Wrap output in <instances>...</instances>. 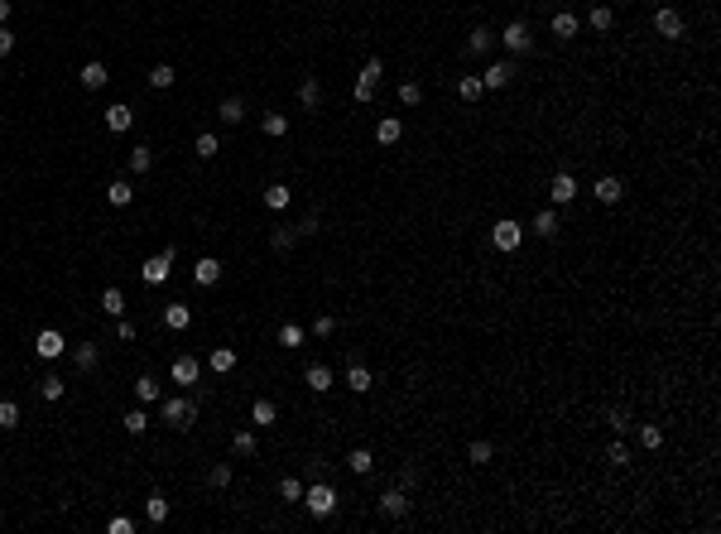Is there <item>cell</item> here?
<instances>
[{
  "instance_id": "9a60e30c",
  "label": "cell",
  "mask_w": 721,
  "mask_h": 534,
  "mask_svg": "<svg viewBox=\"0 0 721 534\" xmlns=\"http://www.w3.org/2000/svg\"><path fill=\"white\" fill-rule=\"evenodd\" d=\"M620 198H625V183H620V178H611V174L596 178V202H601V207H615Z\"/></svg>"
},
{
  "instance_id": "4dcf8cb0",
  "label": "cell",
  "mask_w": 721,
  "mask_h": 534,
  "mask_svg": "<svg viewBox=\"0 0 721 534\" xmlns=\"http://www.w3.org/2000/svg\"><path fill=\"white\" fill-rule=\"evenodd\" d=\"M168 510H173V506H168L159 491H154V496L144 501V520H149V525H164V520H168Z\"/></svg>"
},
{
  "instance_id": "5b68a950",
  "label": "cell",
  "mask_w": 721,
  "mask_h": 534,
  "mask_svg": "<svg viewBox=\"0 0 721 534\" xmlns=\"http://www.w3.org/2000/svg\"><path fill=\"white\" fill-rule=\"evenodd\" d=\"M519 68H514V58H495V63H486V73H481V87L486 92H500V87H510V78H514Z\"/></svg>"
},
{
  "instance_id": "60d3db41",
  "label": "cell",
  "mask_w": 721,
  "mask_h": 534,
  "mask_svg": "<svg viewBox=\"0 0 721 534\" xmlns=\"http://www.w3.org/2000/svg\"><path fill=\"white\" fill-rule=\"evenodd\" d=\"M63 390H68L63 375H44V380H39V395H44V400H63Z\"/></svg>"
},
{
  "instance_id": "c3c4849f",
  "label": "cell",
  "mask_w": 721,
  "mask_h": 534,
  "mask_svg": "<svg viewBox=\"0 0 721 534\" xmlns=\"http://www.w3.org/2000/svg\"><path fill=\"white\" fill-rule=\"evenodd\" d=\"M0 428H20V404L0 400Z\"/></svg>"
},
{
  "instance_id": "6da1fadb",
  "label": "cell",
  "mask_w": 721,
  "mask_h": 534,
  "mask_svg": "<svg viewBox=\"0 0 721 534\" xmlns=\"http://www.w3.org/2000/svg\"><path fill=\"white\" fill-rule=\"evenodd\" d=\"M159 419L168 428H187V424H197V400H187V395H168V400L159 404Z\"/></svg>"
},
{
  "instance_id": "ee69618b",
  "label": "cell",
  "mask_w": 721,
  "mask_h": 534,
  "mask_svg": "<svg viewBox=\"0 0 721 534\" xmlns=\"http://www.w3.org/2000/svg\"><path fill=\"white\" fill-rule=\"evenodd\" d=\"M192 150H197V159H216V154H221V140H216V135H197Z\"/></svg>"
},
{
  "instance_id": "f5cc1de1",
  "label": "cell",
  "mask_w": 721,
  "mask_h": 534,
  "mask_svg": "<svg viewBox=\"0 0 721 534\" xmlns=\"http://www.w3.org/2000/svg\"><path fill=\"white\" fill-rule=\"evenodd\" d=\"M400 102H404V107H419V102H424V87H419V82H404V87H400Z\"/></svg>"
},
{
  "instance_id": "277c9868",
  "label": "cell",
  "mask_w": 721,
  "mask_h": 534,
  "mask_svg": "<svg viewBox=\"0 0 721 534\" xmlns=\"http://www.w3.org/2000/svg\"><path fill=\"white\" fill-rule=\"evenodd\" d=\"M173 255H178L173 245H164L159 255H149V260L140 265V279H144L149 289H154V284H164V279H168V265H173Z\"/></svg>"
},
{
  "instance_id": "7c38bea8",
  "label": "cell",
  "mask_w": 721,
  "mask_h": 534,
  "mask_svg": "<svg viewBox=\"0 0 721 534\" xmlns=\"http://www.w3.org/2000/svg\"><path fill=\"white\" fill-rule=\"evenodd\" d=\"M34 351H39V361H58V356L68 351V342H63V332L44 327V332H39V342H34Z\"/></svg>"
},
{
  "instance_id": "1f68e13d",
  "label": "cell",
  "mask_w": 721,
  "mask_h": 534,
  "mask_svg": "<svg viewBox=\"0 0 721 534\" xmlns=\"http://www.w3.org/2000/svg\"><path fill=\"white\" fill-rule=\"evenodd\" d=\"M255 448H260V443H255V433H250V428L231 433V453H236V457H255Z\"/></svg>"
},
{
  "instance_id": "681fc988",
  "label": "cell",
  "mask_w": 721,
  "mask_h": 534,
  "mask_svg": "<svg viewBox=\"0 0 721 534\" xmlns=\"http://www.w3.org/2000/svg\"><path fill=\"white\" fill-rule=\"evenodd\" d=\"M279 501H303V481L284 477V481H279Z\"/></svg>"
},
{
  "instance_id": "680465c9",
  "label": "cell",
  "mask_w": 721,
  "mask_h": 534,
  "mask_svg": "<svg viewBox=\"0 0 721 534\" xmlns=\"http://www.w3.org/2000/svg\"><path fill=\"white\" fill-rule=\"evenodd\" d=\"M10 54H15V34L0 25V58H10Z\"/></svg>"
},
{
  "instance_id": "7402d4cb",
  "label": "cell",
  "mask_w": 721,
  "mask_h": 534,
  "mask_svg": "<svg viewBox=\"0 0 721 534\" xmlns=\"http://www.w3.org/2000/svg\"><path fill=\"white\" fill-rule=\"evenodd\" d=\"M587 25L596 29V34H611V29H615V10H611V5H591Z\"/></svg>"
},
{
  "instance_id": "f907efd6",
  "label": "cell",
  "mask_w": 721,
  "mask_h": 534,
  "mask_svg": "<svg viewBox=\"0 0 721 534\" xmlns=\"http://www.w3.org/2000/svg\"><path fill=\"white\" fill-rule=\"evenodd\" d=\"M606 424H611L615 433H625V428H635V424H630V409H625V404H615L611 414H606Z\"/></svg>"
},
{
  "instance_id": "ac0fdd59",
  "label": "cell",
  "mask_w": 721,
  "mask_h": 534,
  "mask_svg": "<svg viewBox=\"0 0 721 534\" xmlns=\"http://www.w3.org/2000/svg\"><path fill=\"white\" fill-rule=\"evenodd\" d=\"M289 202H294V188H289V183H269L265 188V207H269V212H284Z\"/></svg>"
},
{
  "instance_id": "11a10c76",
  "label": "cell",
  "mask_w": 721,
  "mask_h": 534,
  "mask_svg": "<svg viewBox=\"0 0 721 534\" xmlns=\"http://www.w3.org/2000/svg\"><path fill=\"white\" fill-rule=\"evenodd\" d=\"M332 332H337V318H332V313H322V318L313 322V337H332Z\"/></svg>"
},
{
  "instance_id": "d6986e66",
  "label": "cell",
  "mask_w": 721,
  "mask_h": 534,
  "mask_svg": "<svg viewBox=\"0 0 721 534\" xmlns=\"http://www.w3.org/2000/svg\"><path fill=\"white\" fill-rule=\"evenodd\" d=\"M298 241H303V236H298V226H274V231H269V250L284 255V250H294Z\"/></svg>"
},
{
  "instance_id": "e0dca14e",
  "label": "cell",
  "mask_w": 721,
  "mask_h": 534,
  "mask_svg": "<svg viewBox=\"0 0 721 534\" xmlns=\"http://www.w3.org/2000/svg\"><path fill=\"white\" fill-rule=\"evenodd\" d=\"M303 380H308V390H313V395H327V390H332V366L313 361V366L303 371Z\"/></svg>"
},
{
  "instance_id": "603a6c76",
  "label": "cell",
  "mask_w": 721,
  "mask_h": 534,
  "mask_svg": "<svg viewBox=\"0 0 721 534\" xmlns=\"http://www.w3.org/2000/svg\"><path fill=\"white\" fill-rule=\"evenodd\" d=\"M101 313L106 318H125V294L111 284V289H101Z\"/></svg>"
},
{
  "instance_id": "b9f144b4",
  "label": "cell",
  "mask_w": 721,
  "mask_h": 534,
  "mask_svg": "<svg viewBox=\"0 0 721 534\" xmlns=\"http://www.w3.org/2000/svg\"><path fill=\"white\" fill-rule=\"evenodd\" d=\"M640 443L649 448V453H659V448H664V428H659V424H640Z\"/></svg>"
},
{
  "instance_id": "6125c7cd",
  "label": "cell",
  "mask_w": 721,
  "mask_h": 534,
  "mask_svg": "<svg viewBox=\"0 0 721 534\" xmlns=\"http://www.w3.org/2000/svg\"><path fill=\"white\" fill-rule=\"evenodd\" d=\"M371 97H375V87H371V82H356V102H361V107H366V102H371Z\"/></svg>"
},
{
  "instance_id": "7bdbcfd3",
  "label": "cell",
  "mask_w": 721,
  "mask_h": 534,
  "mask_svg": "<svg viewBox=\"0 0 721 534\" xmlns=\"http://www.w3.org/2000/svg\"><path fill=\"white\" fill-rule=\"evenodd\" d=\"M73 356H78V371H97V361H101V351L92 347V342H82Z\"/></svg>"
},
{
  "instance_id": "816d5d0a",
  "label": "cell",
  "mask_w": 721,
  "mask_h": 534,
  "mask_svg": "<svg viewBox=\"0 0 721 534\" xmlns=\"http://www.w3.org/2000/svg\"><path fill=\"white\" fill-rule=\"evenodd\" d=\"M207 481H212L216 491H226V486H231V462H216L212 472H207Z\"/></svg>"
},
{
  "instance_id": "9f6ffc18",
  "label": "cell",
  "mask_w": 721,
  "mask_h": 534,
  "mask_svg": "<svg viewBox=\"0 0 721 534\" xmlns=\"http://www.w3.org/2000/svg\"><path fill=\"white\" fill-rule=\"evenodd\" d=\"M606 462H611V467H625V462H630L625 443H611V448H606Z\"/></svg>"
},
{
  "instance_id": "cb8c5ba5",
  "label": "cell",
  "mask_w": 721,
  "mask_h": 534,
  "mask_svg": "<svg viewBox=\"0 0 721 534\" xmlns=\"http://www.w3.org/2000/svg\"><path fill=\"white\" fill-rule=\"evenodd\" d=\"M207 366H212L216 375H231L236 371V347H216L212 356H207Z\"/></svg>"
},
{
  "instance_id": "bcb514c9",
  "label": "cell",
  "mask_w": 721,
  "mask_h": 534,
  "mask_svg": "<svg viewBox=\"0 0 721 534\" xmlns=\"http://www.w3.org/2000/svg\"><path fill=\"white\" fill-rule=\"evenodd\" d=\"M380 78H385V58H366V68H361V78H356V82H371V87H375Z\"/></svg>"
},
{
  "instance_id": "ab89813d",
  "label": "cell",
  "mask_w": 721,
  "mask_h": 534,
  "mask_svg": "<svg viewBox=\"0 0 721 534\" xmlns=\"http://www.w3.org/2000/svg\"><path fill=\"white\" fill-rule=\"evenodd\" d=\"M173 82H178V73H173L168 63H154V68H149V87H159V92H164V87H173Z\"/></svg>"
},
{
  "instance_id": "f35d334b",
  "label": "cell",
  "mask_w": 721,
  "mask_h": 534,
  "mask_svg": "<svg viewBox=\"0 0 721 534\" xmlns=\"http://www.w3.org/2000/svg\"><path fill=\"white\" fill-rule=\"evenodd\" d=\"M121 428H125V433H135V438H140V433H144V428H149V414H144V404H140V409H130V414H125V419H121Z\"/></svg>"
},
{
  "instance_id": "7dc6e473",
  "label": "cell",
  "mask_w": 721,
  "mask_h": 534,
  "mask_svg": "<svg viewBox=\"0 0 721 534\" xmlns=\"http://www.w3.org/2000/svg\"><path fill=\"white\" fill-rule=\"evenodd\" d=\"M279 347H303V327L298 322H284L279 327Z\"/></svg>"
},
{
  "instance_id": "3957f363",
  "label": "cell",
  "mask_w": 721,
  "mask_h": 534,
  "mask_svg": "<svg viewBox=\"0 0 721 534\" xmlns=\"http://www.w3.org/2000/svg\"><path fill=\"white\" fill-rule=\"evenodd\" d=\"M519 241H524V226H519L514 217H500V222L491 226V245L505 250V255H510V250H519Z\"/></svg>"
},
{
  "instance_id": "f546056e",
  "label": "cell",
  "mask_w": 721,
  "mask_h": 534,
  "mask_svg": "<svg viewBox=\"0 0 721 534\" xmlns=\"http://www.w3.org/2000/svg\"><path fill=\"white\" fill-rule=\"evenodd\" d=\"M375 385V375L366 371V366H347V390H356V395H366Z\"/></svg>"
},
{
  "instance_id": "d590c367",
  "label": "cell",
  "mask_w": 721,
  "mask_h": 534,
  "mask_svg": "<svg viewBox=\"0 0 721 534\" xmlns=\"http://www.w3.org/2000/svg\"><path fill=\"white\" fill-rule=\"evenodd\" d=\"M260 126H265V135H269V140H284V135H289V116H279V111H269V116H265V121H260Z\"/></svg>"
},
{
  "instance_id": "9c48e42d",
  "label": "cell",
  "mask_w": 721,
  "mask_h": 534,
  "mask_svg": "<svg viewBox=\"0 0 721 534\" xmlns=\"http://www.w3.org/2000/svg\"><path fill=\"white\" fill-rule=\"evenodd\" d=\"M168 375H173V385H197V375H202V361L197 356H173V366H168Z\"/></svg>"
},
{
  "instance_id": "83f0119b",
  "label": "cell",
  "mask_w": 721,
  "mask_h": 534,
  "mask_svg": "<svg viewBox=\"0 0 721 534\" xmlns=\"http://www.w3.org/2000/svg\"><path fill=\"white\" fill-rule=\"evenodd\" d=\"M159 395H164V390H159L154 375H140V380H135V400H140V404H154Z\"/></svg>"
},
{
  "instance_id": "4316f807",
  "label": "cell",
  "mask_w": 721,
  "mask_h": 534,
  "mask_svg": "<svg viewBox=\"0 0 721 534\" xmlns=\"http://www.w3.org/2000/svg\"><path fill=\"white\" fill-rule=\"evenodd\" d=\"M534 231H538L543 241H553V236H558V212H553V207L534 212Z\"/></svg>"
},
{
  "instance_id": "f6af8a7d",
  "label": "cell",
  "mask_w": 721,
  "mask_h": 534,
  "mask_svg": "<svg viewBox=\"0 0 721 534\" xmlns=\"http://www.w3.org/2000/svg\"><path fill=\"white\" fill-rule=\"evenodd\" d=\"M481 92H486L481 78H462V82H457V97H462V102H481Z\"/></svg>"
},
{
  "instance_id": "30bf717a",
  "label": "cell",
  "mask_w": 721,
  "mask_h": 534,
  "mask_svg": "<svg viewBox=\"0 0 721 534\" xmlns=\"http://www.w3.org/2000/svg\"><path fill=\"white\" fill-rule=\"evenodd\" d=\"M409 510H414V501H409V491H404V486H395V491H385V496H380V515H390V520H404Z\"/></svg>"
},
{
  "instance_id": "44dd1931",
  "label": "cell",
  "mask_w": 721,
  "mask_h": 534,
  "mask_svg": "<svg viewBox=\"0 0 721 534\" xmlns=\"http://www.w3.org/2000/svg\"><path fill=\"white\" fill-rule=\"evenodd\" d=\"M347 467L356 472V477H371V472H375V453H371V448H351V453H347Z\"/></svg>"
},
{
  "instance_id": "be15d7a7",
  "label": "cell",
  "mask_w": 721,
  "mask_h": 534,
  "mask_svg": "<svg viewBox=\"0 0 721 534\" xmlns=\"http://www.w3.org/2000/svg\"><path fill=\"white\" fill-rule=\"evenodd\" d=\"M10 5H15V0H0V25L10 20Z\"/></svg>"
},
{
  "instance_id": "e575fe53",
  "label": "cell",
  "mask_w": 721,
  "mask_h": 534,
  "mask_svg": "<svg viewBox=\"0 0 721 534\" xmlns=\"http://www.w3.org/2000/svg\"><path fill=\"white\" fill-rule=\"evenodd\" d=\"M298 102H303L308 111H313V107L322 102V87H318V78H303V82H298Z\"/></svg>"
},
{
  "instance_id": "8d00e7d4",
  "label": "cell",
  "mask_w": 721,
  "mask_h": 534,
  "mask_svg": "<svg viewBox=\"0 0 721 534\" xmlns=\"http://www.w3.org/2000/svg\"><path fill=\"white\" fill-rule=\"evenodd\" d=\"M130 169H135V174H149V169H154V150H149V145H135V150H130Z\"/></svg>"
},
{
  "instance_id": "f1b7e54d",
  "label": "cell",
  "mask_w": 721,
  "mask_h": 534,
  "mask_svg": "<svg viewBox=\"0 0 721 534\" xmlns=\"http://www.w3.org/2000/svg\"><path fill=\"white\" fill-rule=\"evenodd\" d=\"M216 116H221L226 126H240V121H245V102H240V97H226V102L216 107Z\"/></svg>"
},
{
  "instance_id": "6f0895ef",
  "label": "cell",
  "mask_w": 721,
  "mask_h": 534,
  "mask_svg": "<svg viewBox=\"0 0 721 534\" xmlns=\"http://www.w3.org/2000/svg\"><path fill=\"white\" fill-rule=\"evenodd\" d=\"M116 337H121V342H135V322L130 318H116Z\"/></svg>"
},
{
  "instance_id": "484cf974",
  "label": "cell",
  "mask_w": 721,
  "mask_h": 534,
  "mask_svg": "<svg viewBox=\"0 0 721 534\" xmlns=\"http://www.w3.org/2000/svg\"><path fill=\"white\" fill-rule=\"evenodd\" d=\"M106 202H111V207H130V202H135V188L125 183V178H116V183L106 188Z\"/></svg>"
},
{
  "instance_id": "d6a6232c",
  "label": "cell",
  "mask_w": 721,
  "mask_h": 534,
  "mask_svg": "<svg viewBox=\"0 0 721 534\" xmlns=\"http://www.w3.org/2000/svg\"><path fill=\"white\" fill-rule=\"evenodd\" d=\"M553 34H558V39H577V15H572V10H558V15H553Z\"/></svg>"
},
{
  "instance_id": "74e56055",
  "label": "cell",
  "mask_w": 721,
  "mask_h": 534,
  "mask_svg": "<svg viewBox=\"0 0 721 534\" xmlns=\"http://www.w3.org/2000/svg\"><path fill=\"white\" fill-rule=\"evenodd\" d=\"M250 419H255V424H260V428H269V424H274V419H279V409H274V404H269V400H255V404H250Z\"/></svg>"
},
{
  "instance_id": "52a82bcc",
  "label": "cell",
  "mask_w": 721,
  "mask_h": 534,
  "mask_svg": "<svg viewBox=\"0 0 721 534\" xmlns=\"http://www.w3.org/2000/svg\"><path fill=\"white\" fill-rule=\"evenodd\" d=\"M683 29H688V25H683V15H678L673 5L654 10V34H659V39H683Z\"/></svg>"
},
{
  "instance_id": "8992f818",
  "label": "cell",
  "mask_w": 721,
  "mask_h": 534,
  "mask_svg": "<svg viewBox=\"0 0 721 534\" xmlns=\"http://www.w3.org/2000/svg\"><path fill=\"white\" fill-rule=\"evenodd\" d=\"M500 44H505L510 54H529V49H534V34H529L524 20H510V25L500 29Z\"/></svg>"
},
{
  "instance_id": "ba28073f",
  "label": "cell",
  "mask_w": 721,
  "mask_h": 534,
  "mask_svg": "<svg viewBox=\"0 0 721 534\" xmlns=\"http://www.w3.org/2000/svg\"><path fill=\"white\" fill-rule=\"evenodd\" d=\"M548 198L558 202V207H567V202H577V174H553V183H548Z\"/></svg>"
},
{
  "instance_id": "7a4b0ae2",
  "label": "cell",
  "mask_w": 721,
  "mask_h": 534,
  "mask_svg": "<svg viewBox=\"0 0 721 534\" xmlns=\"http://www.w3.org/2000/svg\"><path fill=\"white\" fill-rule=\"evenodd\" d=\"M303 506L313 520H327L332 510H337V491L327 486V481H313V486H303Z\"/></svg>"
},
{
  "instance_id": "91938a15",
  "label": "cell",
  "mask_w": 721,
  "mask_h": 534,
  "mask_svg": "<svg viewBox=\"0 0 721 534\" xmlns=\"http://www.w3.org/2000/svg\"><path fill=\"white\" fill-rule=\"evenodd\" d=\"M318 226H322V222H318V217H313V212H308V217H303V222H298V236H313Z\"/></svg>"
},
{
  "instance_id": "2e32d148",
  "label": "cell",
  "mask_w": 721,
  "mask_h": 534,
  "mask_svg": "<svg viewBox=\"0 0 721 534\" xmlns=\"http://www.w3.org/2000/svg\"><path fill=\"white\" fill-rule=\"evenodd\" d=\"M221 269H226V265H221V260H216V255H202V260H197V265H192V279H197V284H207V289H212L216 279H221Z\"/></svg>"
},
{
  "instance_id": "94428289",
  "label": "cell",
  "mask_w": 721,
  "mask_h": 534,
  "mask_svg": "<svg viewBox=\"0 0 721 534\" xmlns=\"http://www.w3.org/2000/svg\"><path fill=\"white\" fill-rule=\"evenodd\" d=\"M400 486H404V491H414V486H419V472H414V467H404V472H400Z\"/></svg>"
},
{
  "instance_id": "db71d44e",
  "label": "cell",
  "mask_w": 721,
  "mask_h": 534,
  "mask_svg": "<svg viewBox=\"0 0 721 534\" xmlns=\"http://www.w3.org/2000/svg\"><path fill=\"white\" fill-rule=\"evenodd\" d=\"M106 530H111V534H135V520H130V515H111Z\"/></svg>"
},
{
  "instance_id": "d4e9b609",
  "label": "cell",
  "mask_w": 721,
  "mask_h": 534,
  "mask_svg": "<svg viewBox=\"0 0 721 534\" xmlns=\"http://www.w3.org/2000/svg\"><path fill=\"white\" fill-rule=\"evenodd\" d=\"M467 49H472V54H491V49H495V34H491L486 25H476L472 34H467Z\"/></svg>"
},
{
  "instance_id": "5bb4252c",
  "label": "cell",
  "mask_w": 721,
  "mask_h": 534,
  "mask_svg": "<svg viewBox=\"0 0 721 534\" xmlns=\"http://www.w3.org/2000/svg\"><path fill=\"white\" fill-rule=\"evenodd\" d=\"M101 121H106V131H111V135H125V131L135 126V111L116 102V107H106V116H101Z\"/></svg>"
},
{
  "instance_id": "4fadbf2b",
  "label": "cell",
  "mask_w": 721,
  "mask_h": 534,
  "mask_svg": "<svg viewBox=\"0 0 721 534\" xmlns=\"http://www.w3.org/2000/svg\"><path fill=\"white\" fill-rule=\"evenodd\" d=\"M78 82H82V87H87V92H101V87H106V82H111V73H106V63H101V58H92V63H82V73H78Z\"/></svg>"
},
{
  "instance_id": "8fae6325",
  "label": "cell",
  "mask_w": 721,
  "mask_h": 534,
  "mask_svg": "<svg viewBox=\"0 0 721 534\" xmlns=\"http://www.w3.org/2000/svg\"><path fill=\"white\" fill-rule=\"evenodd\" d=\"M400 140H404L400 116H380V121H375V145H380V150H390V145H400Z\"/></svg>"
},
{
  "instance_id": "836d02e7",
  "label": "cell",
  "mask_w": 721,
  "mask_h": 534,
  "mask_svg": "<svg viewBox=\"0 0 721 534\" xmlns=\"http://www.w3.org/2000/svg\"><path fill=\"white\" fill-rule=\"evenodd\" d=\"M491 457H495V443H491V438H476V443L467 448V462H476V467H486Z\"/></svg>"
},
{
  "instance_id": "ffe728a7",
  "label": "cell",
  "mask_w": 721,
  "mask_h": 534,
  "mask_svg": "<svg viewBox=\"0 0 721 534\" xmlns=\"http://www.w3.org/2000/svg\"><path fill=\"white\" fill-rule=\"evenodd\" d=\"M164 327H173V332L192 327V308H187V303H168V308H164Z\"/></svg>"
}]
</instances>
